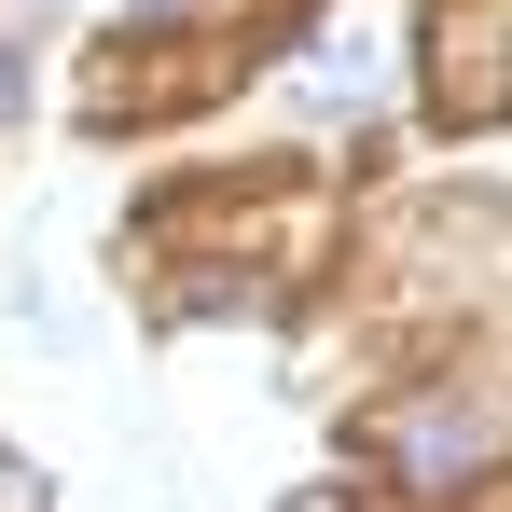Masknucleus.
Instances as JSON below:
<instances>
[{"instance_id": "1", "label": "nucleus", "mask_w": 512, "mask_h": 512, "mask_svg": "<svg viewBox=\"0 0 512 512\" xmlns=\"http://www.w3.org/2000/svg\"><path fill=\"white\" fill-rule=\"evenodd\" d=\"M402 471H416L429 499H443V485H471V471H485V402H429V416L402 429Z\"/></svg>"}, {"instance_id": "5", "label": "nucleus", "mask_w": 512, "mask_h": 512, "mask_svg": "<svg viewBox=\"0 0 512 512\" xmlns=\"http://www.w3.org/2000/svg\"><path fill=\"white\" fill-rule=\"evenodd\" d=\"M0 111H14V70H0Z\"/></svg>"}, {"instance_id": "3", "label": "nucleus", "mask_w": 512, "mask_h": 512, "mask_svg": "<svg viewBox=\"0 0 512 512\" xmlns=\"http://www.w3.org/2000/svg\"><path fill=\"white\" fill-rule=\"evenodd\" d=\"M125 14H180V0H125Z\"/></svg>"}, {"instance_id": "2", "label": "nucleus", "mask_w": 512, "mask_h": 512, "mask_svg": "<svg viewBox=\"0 0 512 512\" xmlns=\"http://www.w3.org/2000/svg\"><path fill=\"white\" fill-rule=\"evenodd\" d=\"M0 512H42V485H28V471H14V457H0Z\"/></svg>"}, {"instance_id": "4", "label": "nucleus", "mask_w": 512, "mask_h": 512, "mask_svg": "<svg viewBox=\"0 0 512 512\" xmlns=\"http://www.w3.org/2000/svg\"><path fill=\"white\" fill-rule=\"evenodd\" d=\"M0 14H42V0H0Z\"/></svg>"}]
</instances>
